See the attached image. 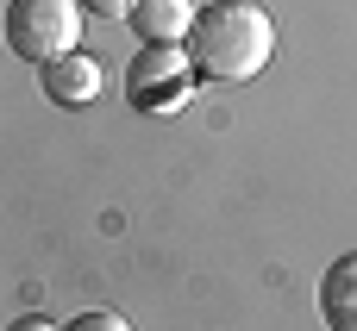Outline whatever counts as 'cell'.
<instances>
[{
  "label": "cell",
  "mask_w": 357,
  "mask_h": 331,
  "mask_svg": "<svg viewBox=\"0 0 357 331\" xmlns=\"http://www.w3.org/2000/svg\"><path fill=\"white\" fill-rule=\"evenodd\" d=\"M182 56L195 81H251L276 56V25L257 0H207L182 31Z\"/></svg>",
  "instance_id": "obj_1"
},
{
  "label": "cell",
  "mask_w": 357,
  "mask_h": 331,
  "mask_svg": "<svg viewBox=\"0 0 357 331\" xmlns=\"http://www.w3.org/2000/svg\"><path fill=\"white\" fill-rule=\"evenodd\" d=\"M6 50L38 69L82 50V6L75 0H6Z\"/></svg>",
  "instance_id": "obj_2"
},
{
  "label": "cell",
  "mask_w": 357,
  "mask_h": 331,
  "mask_svg": "<svg viewBox=\"0 0 357 331\" xmlns=\"http://www.w3.org/2000/svg\"><path fill=\"white\" fill-rule=\"evenodd\" d=\"M188 88H195V69L176 44H144L126 69V100L138 113H176L188 100Z\"/></svg>",
  "instance_id": "obj_3"
},
{
  "label": "cell",
  "mask_w": 357,
  "mask_h": 331,
  "mask_svg": "<svg viewBox=\"0 0 357 331\" xmlns=\"http://www.w3.org/2000/svg\"><path fill=\"white\" fill-rule=\"evenodd\" d=\"M44 100H56V106H94L100 100V63L88 56V50H69V56H56V63H44Z\"/></svg>",
  "instance_id": "obj_4"
},
{
  "label": "cell",
  "mask_w": 357,
  "mask_h": 331,
  "mask_svg": "<svg viewBox=\"0 0 357 331\" xmlns=\"http://www.w3.org/2000/svg\"><path fill=\"white\" fill-rule=\"evenodd\" d=\"M320 319L333 331H357V257H339L320 275Z\"/></svg>",
  "instance_id": "obj_5"
},
{
  "label": "cell",
  "mask_w": 357,
  "mask_h": 331,
  "mask_svg": "<svg viewBox=\"0 0 357 331\" xmlns=\"http://www.w3.org/2000/svg\"><path fill=\"white\" fill-rule=\"evenodd\" d=\"M126 19L138 25L144 44H182V31H188V19H195V0H132Z\"/></svg>",
  "instance_id": "obj_6"
},
{
  "label": "cell",
  "mask_w": 357,
  "mask_h": 331,
  "mask_svg": "<svg viewBox=\"0 0 357 331\" xmlns=\"http://www.w3.org/2000/svg\"><path fill=\"white\" fill-rule=\"evenodd\" d=\"M63 331H132V325H126L119 313H107V307H94V313H75V319H69Z\"/></svg>",
  "instance_id": "obj_7"
},
{
  "label": "cell",
  "mask_w": 357,
  "mask_h": 331,
  "mask_svg": "<svg viewBox=\"0 0 357 331\" xmlns=\"http://www.w3.org/2000/svg\"><path fill=\"white\" fill-rule=\"evenodd\" d=\"M75 6H88V13H100V19H126V13H132V0H75Z\"/></svg>",
  "instance_id": "obj_8"
},
{
  "label": "cell",
  "mask_w": 357,
  "mask_h": 331,
  "mask_svg": "<svg viewBox=\"0 0 357 331\" xmlns=\"http://www.w3.org/2000/svg\"><path fill=\"white\" fill-rule=\"evenodd\" d=\"M6 331H56V319H44V313H19Z\"/></svg>",
  "instance_id": "obj_9"
}]
</instances>
